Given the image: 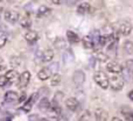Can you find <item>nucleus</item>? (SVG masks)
I'll list each match as a JSON object with an SVG mask.
<instances>
[{
	"instance_id": "f257e3e1",
	"label": "nucleus",
	"mask_w": 133,
	"mask_h": 121,
	"mask_svg": "<svg viewBox=\"0 0 133 121\" xmlns=\"http://www.w3.org/2000/svg\"><path fill=\"white\" fill-rule=\"evenodd\" d=\"M94 80L97 83V85H99V87H102L103 90L109 89V86H110V84H109V77L103 71H97L94 75Z\"/></svg>"
},
{
	"instance_id": "f03ea898",
	"label": "nucleus",
	"mask_w": 133,
	"mask_h": 121,
	"mask_svg": "<svg viewBox=\"0 0 133 121\" xmlns=\"http://www.w3.org/2000/svg\"><path fill=\"white\" fill-rule=\"evenodd\" d=\"M124 77H122L120 75H113L111 77H109V84L116 91H120L124 87Z\"/></svg>"
},
{
	"instance_id": "7ed1b4c3",
	"label": "nucleus",
	"mask_w": 133,
	"mask_h": 121,
	"mask_svg": "<svg viewBox=\"0 0 133 121\" xmlns=\"http://www.w3.org/2000/svg\"><path fill=\"white\" fill-rule=\"evenodd\" d=\"M72 82L77 87L82 86L85 82V75L82 70H76L72 75Z\"/></svg>"
},
{
	"instance_id": "20e7f679",
	"label": "nucleus",
	"mask_w": 133,
	"mask_h": 121,
	"mask_svg": "<svg viewBox=\"0 0 133 121\" xmlns=\"http://www.w3.org/2000/svg\"><path fill=\"white\" fill-rule=\"evenodd\" d=\"M106 70L113 75H119L120 72H123V66L117 62H110L106 64Z\"/></svg>"
},
{
	"instance_id": "39448f33",
	"label": "nucleus",
	"mask_w": 133,
	"mask_h": 121,
	"mask_svg": "<svg viewBox=\"0 0 133 121\" xmlns=\"http://www.w3.org/2000/svg\"><path fill=\"white\" fill-rule=\"evenodd\" d=\"M29 80H30V72L29 71H23L20 75V77H19V82H18L19 87H21V89L26 87L29 84Z\"/></svg>"
},
{
	"instance_id": "423d86ee",
	"label": "nucleus",
	"mask_w": 133,
	"mask_h": 121,
	"mask_svg": "<svg viewBox=\"0 0 133 121\" xmlns=\"http://www.w3.org/2000/svg\"><path fill=\"white\" fill-rule=\"evenodd\" d=\"M37 96H39V93H33L32 96L27 99V101L25 103V105L21 107L23 112H29V111L32 110L33 105H34V103L36 101V99H37Z\"/></svg>"
},
{
	"instance_id": "0eeeda50",
	"label": "nucleus",
	"mask_w": 133,
	"mask_h": 121,
	"mask_svg": "<svg viewBox=\"0 0 133 121\" xmlns=\"http://www.w3.org/2000/svg\"><path fill=\"white\" fill-rule=\"evenodd\" d=\"M119 32H120V34L124 35V36H129L132 32V25L129 21H123L119 26Z\"/></svg>"
},
{
	"instance_id": "6e6552de",
	"label": "nucleus",
	"mask_w": 133,
	"mask_h": 121,
	"mask_svg": "<svg viewBox=\"0 0 133 121\" xmlns=\"http://www.w3.org/2000/svg\"><path fill=\"white\" fill-rule=\"evenodd\" d=\"M5 20L9 23H15L19 20V13L15 11H6L5 12Z\"/></svg>"
},
{
	"instance_id": "1a4fd4ad",
	"label": "nucleus",
	"mask_w": 133,
	"mask_h": 121,
	"mask_svg": "<svg viewBox=\"0 0 133 121\" xmlns=\"http://www.w3.org/2000/svg\"><path fill=\"white\" fill-rule=\"evenodd\" d=\"M51 76H53V73L49 70V68H42L41 70L39 71V73H37V78H39L40 80H47V79H49Z\"/></svg>"
},
{
	"instance_id": "9d476101",
	"label": "nucleus",
	"mask_w": 133,
	"mask_h": 121,
	"mask_svg": "<svg viewBox=\"0 0 133 121\" xmlns=\"http://www.w3.org/2000/svg\"><path fill=\"white\" fill-rule=\"evenodd\" d=\"M95 118H96V121H108L109 114L103 108H98L95 112Z\"/></svg>"
},
{
	"instance_id": "9b49d317",
	"label": "nucleus",
	"mask_w": 133,
	"mask_h": 121,
	"mask_svg": "<svg viewBox=\"0 0 133 121\" xmlns=\"http://www.w3.org/2000/svg\"><path fill=\"white\" fill-rule=\"evenodd\" d=\"M50 108H51V104L48 100V98H46V97L42 98L41 101L39 103V110L42 111V112H49Z\"/></svg>"
},
{
	"instance_id": "f8f14e48",
	"label": "nucleus",
	"mask_w": 133,
	"mask_h": 121,
	"mask_svg": "<svg viewBox=\"0 0 133 121\" xmlns=\"http://www.w3.org/2000/svg\"><path fill=\"white\" fill-rule=\"evenodd\" d=\"M5 77H6V79L8 80V83H14V82H16V80H19V73H18V71L16 70H8L6 72V75H5Z\"/></svg>"
},
{
	"instance_id": "ddd939ff",
	"label": "nucleus",
	"mask_w": 133,
	"mask_h": 121,
	"mask_svg": "<svg viewBox=\"0 0 133 121\" xmlns=\"http://www.w3.org/2000/svg\"><path fill=\"white\" fill-rule=\"evenodd\" d=\"M65 106H66L68 110L76 111L78 108V106H79V103L77 101V99L76 98H68L65 100Z\"/></svg>"
},
{
	"instance_id": "4468645a",
	"label": "nucleus",
	"mask_w": 133,
	"mask_h": 121,
	"mask_svg": "<svg viewBox=\"0 0 133 121\" xmlns=\"http://www.w3.org/2000/svg\"><path fill=\"white\" fill-rule=\"evenodd\" d=\"M5 100L7 103H15L19 100V94L15 91H8L5 94Z\"/></svg>"
},
{
	"instance_id": "2eb2a0df",
	"label": "nucleus",
	"mask_w": 133,
	"mask_h": 121,
	"mask_svg": "<svg viewBox=\"0 0 133 121\" xmlns=\"http://www.w3.org/2000/svg\"><path fill=\"white\" fill-rule=\"evenodd\" d=\"M66 39H68L69 43L71 44H76L79 42V36L75 32H72V30H68L66 32Z\"/></svg>"
},
{
	"instance_id": "dca6fc26",
	"label": "nucleus",
	"mask_w": 133,
	"mask_h": 121,
	"mask_svg": "<svg viewBox=\"0 0 133 121\" xmlns=\"http://www.w3.org/2000/svg\"><path fill=\"white\" fill-rule=\"evenodd\" d=\"M82 43H83V47H84L87 50H94L95 49V43L94 41L91 40L90 36H84L82 40Z\"/></svg>"
},
{
	"instance_id": "f3484780",
	"label": "nucleus",
	"mask_w": 133,
	"mask_h": 121,
	"mask_svg": "<svg viewBox=\"0 0 133 121\" xmlns=\"http://www.w3.org/2000/svg\"><path fill=\"white\" fill-rule=\"evenodd\" d=\"M54 58V50H51V49H46V50H43V53H42V62H51V60Z\"/></svg>"
},
{
	"instance_id": "a211bd4d",
	"label": "nucleus",
	"mask_w": 133,
	"mask_h": 121,
	"mask_svg": "<svg viewBox=\"0 0 133 121\" xmlns=\"http://www.w3.org/2000/svg\"><path fill=\"white\" fill-rule=\"evenodd\" d=\"M112 35H115V29L111 25H106L105 27L102 29V36H105V37H111Z\"/></svg>"
},
{
	"instance_id": "6ab92c4d",
	"label": "nucleus",
	"mask_w": 133,
	"mask_h": 121,
	"mask_svg": "<svg viewBox=\"0 0 133 121\" xmlns=\"http://www.w3.org/2000/svg\"><path fill=\"white\" fill-rule=\"evenodd\" d=\"M37 37H39V35H37L36 32H34V30H28V32L25 33V39L27 40L28 42H35L37 40Z\"/></svg>"
},
{
	"instance_id": "aec40b11",
	"label": "nucleus",
	"mask_w": 133,
	"mask_h": 121,
	"mask_svg": "<svg viewBox=\"0 0 133 121\" xmlns=\"http://www.w3.org/2000/svg\"><path fill=\"white\" fill-rule=\"evenodd\" d=\"M62 58H63V62H64L65 64L71 63V62L74 61V54H72V51H71V49H66L64 53H63Z\"/></svg>"
},
{
	"instance_id": "412c9836",
	"label": "nucleus",
	"mask_w": 133,
	"mask_h": 121,
	"mask_svg": "<svg viewBox=\"0 0 133 121\" xmlns=\"http://www.w3.org/2000/svg\"><path fill=\"white\" fill-rule=\"evenodd\" d=\"M90 11V4L89 2H82L78 5L77 7V13L78 14H85Z\"/></svg>"
},
{
	"instance_id": "4be33fe9",
	"label": "nucleus",
	"mask_w": 133,
	"mask_h": 121,
	"mask_svg": "<svg viewBox=\"0 0 133 121\" xmlns=\"http://www.w3.org/2000/svg\"><path fill=\"white\" fill-rule=\"evenodd\" d=\"M54 46H55L56 49H60V50H62V49L65 48L66 41H64V39H63V37H56L55 41H54Z\"/></svg>"
},
{
	"instance_id": "5701e85b",
	"label": "nucleus",
	"mask_w": 133,
	"mask_h": 121,
	"mask_svg": "<svg viewBox=\"0 0 133 121\" xmlns=\"http://www.w3.org/2000/svg\"><path fill=\"white\" fill-rule=\"evenodd\" d=\"M20 25L23 28H29L30 25H32V20H30V18L28 15H25L23 18L20 19Z\"/></svg>"
},
{
	"instance_id": "b1692460",
	"label": "nucleus",
	"mask_w": 133,
	"mask_h": 121,
	"mask_svg": "<svg viewBox=\"0 0 133 121\" xmlns=\"http://www.w3.org/2000/svg\"><path fill=\"white\" fill-rule=\"evenodd\" d=\"M61 83V76L58 73H54L50 77V85L51 86H57Z\"/></svg>"
},
{
	"instance_id": "393cba45",
	"label": "nucleus",
	"mask_w": 133,
	"mask_h": 121,
	"mask_svg": "<svg viewBox=\"0 0 133 121\" xmlns=\"http://www.w3.org/2000/svg\"><path fill=\"white\" fill-rule=\"evenodd\" d=\"M124 51L129 55L133 54V42L132 41H125L124 43Z\"/></svg>"
},
{
	"instance_id": "a878e982",
	"label": "nucleus",
	"mask_w": 133,
	"mask_h": 121,
	"mask_svg": "<svg viewBox=\"0 0 133 121\" xmlns=\"http://www.w3.org/2000/svg\"><path fill=\"white\" fill-rule=\"evenodd\" d=\"M20 64H21V60L19 57H15V56H13V57L9 60V65L13 68V70H15V68L20 66Z\"/></svg>"
},
{
	"instance_id": "bb28decb",
	"label": "nucleus",
	"mask_w": 133,
	"mask_h": 121,
	"mask_svg": "<svg viewBox=\"0 0 133 121\" xmlns=\"http://www.w3.org/2000/svg\"><path fill=\"white\" fill-rule=\"evenodd\" d=\"M122 112L127 121H133V112L131 110H129V108H123Z\"/></svg>"
},
{
	"instance_id": "cd10ccee",
	"label": "nucleus",
	"mask_w": 133,
	"mask_h": 121,
	"mask_svg": "<svg viewBox=\"0 0 133 121\" xmlns=\"http://www.w3.org/2000/svg\"><path fill=\"white\" fill-rule=\"evenodd\" d=\"M50 8H48V7L46 6H41L39 8V11H37V16H43V15H47V14L50 13Z\"/></svg>"
},
{
	"instance_id": "c85d7f7f",
	"label": "nucleus",
	"mask_w": 133,
	"mask_h": 121,
	"mask_svg": "<svg viewBox=\"0 0 133 121\" xmlns=\"http://www.w3.org/2000/svg\"><path fill=\"white\" fill-rule=\"evenodd\" d=\"M6 42H7V34L5 32H2V30H0V48H2L6 44Z\"/></svg>"
},
{
	"instance_id": "c756f323",
	"label": "nucleus",
	"mask_w": 133,
	"mask_h": 121,
	"mask_svg": "<svg viewBox=\"0 0 133 121\" xmlns=\"http://www.w3.org/2000/svg\"><path fill=\"white\" fill-rule=\"evenodd\" d=\"M125 69L129 73H133V60H127L125 62Z\"/></svg>"
},
{
	"instance_id": "7c9ffc66",
	"label": "nucleus",
	"mask_w": 133,
	"mask_h": 121,
	"mask_svg": "<svg viewBox=\"0 0 133 121\" xmlns=\"http://www.w3.org/2000/svg\"><path fill=\"white\" fill-rule=\"evenodd\" d=\"M63 97H64L63 92H56V93H55V97H54L53 103H55V104H57V105H58V103H60V101L62 100Z\"/></svg>"
},
{
	"instance_id": "2f4dec72",
	"label": "nucleus",
	"mask_w": 133,
	"mask_h": 121,
	"mask_svg": "<svg viewBox=\"0 0 133 121\" xmlns=\"http://www.w3.org/2000/svg\"><path fill=\"white\" fill-rule=\"evenodd\" d=\"M96 60L101 61V62H106L109 60V56L106 55V54H104V53H98L97 54V56H96Z\"/></svg>"
},
{
	"instance_id": "473e14b6",
	"label": "nucleus",
	"mask_w": 133,
	"mask_h": 121,
	"mask_svg": "<svg viewBox=\"0 0 133 121\" xmlns=\"http://www.w3.org/2000/svg\"><path fill=\"white\" fill-rule=\"evenodd\" d=\"M7 84H8V80L6 79V77L5 76H0V87H4Z\"/></svg>"
},
{
	"instance_id": "72a5a7b5",
	"label": "nucleus",
	"mask_w": 133,
	"mask_h": 121,
	"mask_svg": "<svg viewBox=\"0 0 133 121\" xmlns=\"http://www.w3.org/2000/svg\"><path fill=\"white\" fill-rule=\"evenodd\" d=\"M28 120H29V121H40L41 119H40L36 114H32V115H29V117H28Z\"/></svg>"
},
{
	"instance_id": "f704fd0d",
	"label": "nucleus",
	"mask_w": 133,
	"mask_h": 121,
	"mask_svg": "<svg viewBox=\"0 0 133 121\" xmlns=\"http://www.w3.org/2000/svg\"><path fill=\"white\" fill-rule=\"evenodd\" d=\"M5 69H6V64L2 58H0V70H5Z\"/></svg>"
},
{
	"instance_id": "c9c22d12",
	"label": "nucleus",
	"mask_w": 133,
	"mask_h": 121,
	"mask_svg": "<svg viewBox=\"0 0 133 121\" xmlns=\"http://www.w3.org/2000/svg\"><path fill=\"white\" fill-rule=\"evenodd\" d=\"M25 99H26V94H25V93H22V94H21V97L19 98V100L22 101V100H25Z\"/></svg>"
},
{
	"instance_id": "e433bc0d",
	"label": "nucleus",
	"mask_w": 133,
	"mask_h": 121,
	"mask_svg": "<svg viewBox=\"0 0 133 121\" xmlns=\"http://www.w3.org/2000/svg\"><path fill=\"white\" fill-rule=\"evenodd\" d=\"M129 98H130V99H131V100L133 101V91H131V92H130V93H129Z\"/></svg>"
},
{
	"instance_id": "4c0bfd02",
	"label": "nucleus",
	"mask_w": 133,
	"mask_h": 121,
	"mask_svg": "<svg viewBox=\"0 0 133 121\" xmlns=\"http://www.w3.org/2000/svg\"><path fill=\"white\" fill-rule=\"evenodd\" d=\"M111 121H122V119H119V118L115 117V118H112V120H111Z\"/></svg>"
},
{
	"instance_id": "58836bf2",
	"label": "nucleus",
	"mask_w": 133,
	"mask_h": 121,
	"mask_svg": "<svg viewBox=\"0 0 133 121\" xmlns=\"http://www.w3.org/2000/svg\"><path fill=\"white\" fill-rule=\"evenodd\" d=\"M51 2H53V4H55V5H60L61 4V1H57V0H53Z\"/></svg>"
},
{
	"instance_id": "ea45409f",
	"label": "nucleus",
	"mask_w": 133,
	"mask_h": 121,
	"mask_svg": "<svg viewBox=\"0 0 133 121\" xmlns=\"http://www.w3.org/2000/svg\"><path fill=\"white\" fill-rule=\"evenodd\" d=\"M76 4V1H68V5H74Z\"/></svg>"
},
{
	"instance_id": "a19ab883",
	"label": "nucleus",
	"mask_w": 133,
	"mask_h": 121,
	"mask_svg": "<svg viewBox=\"0 0 133 121\" xmlns=\"http://www.w3.org/2000/svg\"><path fill=\"white\" fill-rule=\"evenodd\" d=\"M132 77H133V73H132Z\"/></svg>"
}]
</instances>
